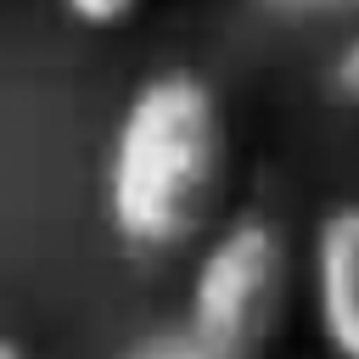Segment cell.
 <instances>
[{
  "mask_svg": "<svg viewBox=\"0 0 359 359\" xmlns=\"http://www.w3.org/2000/svg\"><path fill=\"white\" fill-rule=\"evenodd\" d=\"M286 303V241L264 213L230 219L196 258L185 325L224 359H252Z\"/></svg>",
  "mask_w": 359,
  "mask_h": 359,
  "instance_id": "2",
  "label": "cell"
},
{
  "mask_svg": "<svg viewBox=\"0 0 359 359\" xmlns=\"http://www.w3.org/2000/svg\"><path fill=\"white\" fill-rule=\"evenodd\" d=\"M118 359H224V353H213L191 325H168V331H146V337L129 342Z\"/></svg>",
  "mask_w": 359,
  "mask_h": 359,
  "instance_id": "4",
  "label": "cell"
},
{
  "mask_svg": "<svg viewBox=\"0 0 359 359\" xmlns=\"http://www.w3.org/2000/svg\"><path fill=\"white\" fill-rule=\"evenodd\" d=\"M331 95H337L342 107H359V28L348 34V45H342L337 62H331Z\"/></svg>",
  "mask_w": 359,
  "mask_h": 359,
  "instance_id": "6",
  "label": "cell"
},
{
  "mask_svg": "<svg viewBox=\"0 0 359 359\" xmlns=\"http://www.w3.org/2000/svg\"><path fill=\"white\" fill-rule=\"evenodd\" d=\"M230 135L208 79L174 67L146 79L107 146V219L135 252L191 247L224 196Z\"/></svg>",
  "mask_w": 359,
  "mask_h": 359,
  "instance_id": "1",
  "label": "cell"
},
{
  "mask_svg": "<svg viewBox=\"0 0 359 359\" xmlns=\"http://www.w3.org/2000/svg\"><path fill=\"white\" fill-rule=\"evenodd\" d=\"M309 280L331 359H359V202H342L320 219Z\"/></svg>",
  "mask_w": 359,
  "mask_h": 359,
  "instance_id": "3",
  "label": "cell"
},
{
  "mask_svg": "<svg viewBox=\"0 0 359 359\" xmlns=\"http://www.w3.org/2000/svg\"><path fill=\"white\" fill-rule=\"evenodd\" d=\"M0 359H28V348H22V342H11V337L0 331Z\"/></svg>",
  "mask_w": 359,
  "mask_h": 359,
  "instance_id": "8",
  "label": "cell"
},
{
  "mask_svg": "<svg viewBox=\"0 0 359 359\" xmlns=\"http://www.w3.org/2000/svg\"><path fill=\"white\" fill-rule=\"evenodd\" d=\"M264 11L286 17V22H314V17H342V11H359V0H258Z\"/></svg>",
  "mask_w": 359,
  "mask_h": 359,
  "instance_id": "7",
  "label": "cell"
},
{
  "mask_svg": "<svg viewBox=\"0 0 359 359\" xmlns=\"http://www.w3.org/2000/svg\"><path fill=\"white\" fill-rule=\"evenodd\" d=\"M62 11L84 28H123L140 11V0H62Z\"/></svg>",
  "mask_w": 359,
  "mask_h": 359,
  "instance_id": "5",
  "label": "cell"
}]
</instances>
